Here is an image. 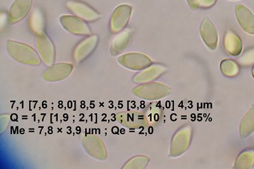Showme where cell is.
<instances>
[{
  "instance_id": "6da1fadb",
  "label": "cell",
  "mask_w": 254,
  "mask_h": 169,
  "mask_svg": "<svg viewBox=\"0 0 254 169\" xmlns=\"http://www.w3.org/2000/svg\"><path fill=\"white\" fill-rule=\"evenodd\" d=\"M7 49L10 55L20 63L33 65L40 64L41 60L37 53L28 45L8 41Z\"/></svg>"
},
{
  "instance_id": "7a4b0ae2",
  "label": "cell",
  "mask_w": 254,
  "mask_h": 169,
  "mask_svg": "<svg viewBox=\"0 0 254 169\" xmlns=\"http://www.w3.org/2000/svg\"><path fill=\"white\" fill-rule=\"evenodd\" d=\"M171 92L169 86L159 83L140 85L133 90V93L136 96L147 100H160L169 95Z\"/></svg>"
},
{
  "instance_id": "3957f363",
  "label": "cell",
  "mask_w": 254,
  "mask_h": 169,
  "mask_svg": "<svg viewBox=\"0 0 254 169\" xmlns=\"http://www.w3.org/2000/svg\"><path fill=\"white\" fill-rule=\"evenodd\" d=\"M191 138L192 129L190 126L179 129L172 139L170 156L176 158L182 155L189 148Z\"/></svg>"
},
{
  "instance_id": "277c9868",
  "label": "cell",
  "mask_w": 254,
  "mask_h": 169,
  "mask_svg": "<svg viewBox=\"0 0 254 169\" xmlns=\"http://www.w3.org/2000/svg\"><path fill=\"white\" fill-rule=\"evenodd\" d=\"M119 62L127 69L139 71L147 68L152 64V61L142 53H130L120 56Z\"/></svg>"
},
{
  "instance_id": "5b68a950",
  "label": "cell",
  "mask_w": 254,
  "mask_h": 169,
  "mask_svg": "<svg viewBox=\"0 0 254 169\" xmlns=\"http://www.w3.org/2000/svg\"><path fill=\"white\" fill-rule=\"evenodd\" d=\"M131 13V8L128 4L118 6L113 12L110 19L111 32L118 33L122 31L128 24Z\"/></svg>"
},
{
  "instance_id": "8992f818",
  "label": "cell",
  "mask_w": 254,
  "mask_h": 169,
  "mask_svg": "<svg viewBox=\"0 0 254 169\" xmlns=\"http://www.w3.org/2000/svg\"><path fill=\"white\" fill-rule=\"evenodd\" d=\"M66 6L76 16L86 20V21H96L101 17V15L94 9L82 2L71 0V1L67 2Z\"/></svg>"
},
{
  "instance_id": "52a82bcc",
  "label": "cell",
  "mask_w": 254,
  "mask_h": 169,
  "mask_svg": "<svg viewBox=\"0 0 254 169\" xmlns=\"http://www.w3.org/2000/svg\"><path fill=\"white\" fill-rule=\"evenodd\" d=\"M118 120L122 125L131 129L145 128L149 125L146 116L134 112L120 113L118 116Z\"/></svg>"
},
{
  "instance_id": "ba28073f",
  "label": "cell",
  "mask_w": 254,
  "mask_h": 169,
  "mask_svg": "<svg viewBox=\"0 0 254 169\" xmlns=\"http://www.w3.org/2000/svg\"><path fill=\"white\" fill-rule=\"evenodd\" d=\"M37 48L45 64L51 65L55 59V49L52 41L44 32L38 35Z\"/></svg>"
},
{
  "instance_id": "9c48e42d",
  "label": "cell",
  "mask_w": 254,
  "mask_h": 169,
  "mask_svg": "<svg viewBox=\"0 0 254 169\" xmlns=\"http://www.w3.org/2000/svg\"><path fill=\"white\" fill-rule=\"evenodd\" d=\"M60 22L64 28L74 35H89L91 33L88 25L78 17L64 15L60 18Z\"/></svg>"
},
{
  "instance_id": "30bf717a",
  "label": "cell",
  "mask_w": 254,
  "mask_h": 169,
  "mask_svg": "<svg viewBox=\"0 0 254 169\" xmlns=\"http://www.w3.org/2000/svg\"><path fill=\"white\" fill-rule=\"evenodd\" d=\"M32 1V0H15L9 12V23H17L24 19L30 10Z\"/></svg>"
},
{
  "instance_id": "8fae6325",
  "label": "cell",
  "mask_w": 254,
  "mask_h": 169,
  "mask_svg": "<svg viewBox=\"0 0 254 169\" xmlns=\"http://www.w3.org/2000/svg\"><path fill=\"white\" fill-rule=\"evenodd\" d=\"M99 38L96 35L86 38L76 46L74 58L76 62H81L94 51L98 43Z\"/></svg>"
},
{
  "instance_id": "7c38bea8",
  "label": "cell",
  "mask_w": 254,
  "mask_h": 169,
  "mask_svg": "<svg viewBox=\"0 0 254 169\" xmlns=\"http://www.w3.org/2000/svg\"><path fill=\"white\" fill-rule=\"evenodd\" d=\"M236 16L240 26L246 32L254 35V15L246 6L238 4L235 7Z\"/></svg>"
},
{
  "instance_id": "4fadbf2b",
  "label": "cell",
  "mask_w": 254,
  "mask_h": 169,
  "mask_svg": "<svg viewBox=\"0 0 254 169\" xmlns=\"http://www.w3.org/2000/svg\"><path fill=\"white\" fill-rule=\"evenodd\" d=\"M200 35L204 42L208 48L213 50L217 48V43H218V35H217L216 29L210 20L206 19L201 23Z\"/></svg>"
},
{
  "instance_id": "5bb4252c",
  "label": "cell",
  "mask_w": 254,
  "mask_h": 169,
  "mask_svg": "<svg viewBox=\"0 0 254 169\" xmlns=\"http://www.w3.org/2000/svg\"><path fill=\"white\" fill-rule=\"evenodd\" d=\"M73 66L69 64H59L50 67L44 72L45 80L58 81L67 78L72 73Z\"/></svg>"
},
{
  "instance_id": "9a60e30c",
  "label": "cell",
  "mask_w": 254,
  "mask_h": 169,
  "mask_svg": "<svg viewBox=\"0 0 254 169\" xmlns=\"http://www.w3.org/2000/svg\"><path fill=\"white\" fill-rule=\"evenodd\" d=\"M166 67L161 65H154L153 66L138 73L134 76L135 83H146L160 78L166 71Z\"/></svg>"
},
{
  "instance_id": "2e32d148",
  "label": "cell",
  "mask_w": 254,
  "mask_h": 169,
  "mask_svg": "<svg viewBox=\"0 0 254 169\" xmlns=\"http://www.w3.org/2000/svg\"><path fill=\"white\" fill-rule=\"evenodd\" d=\"M224 44L227 52L231 55L238 56L242 52V41L233 31H227L224 37Z\"/></svg>"
},
{
  "instance_id": "e0dca14e",
  "label": "cell",
  "mask_w": 254,
  "mask_h": 169,
  "mask_svg": "<svg viewBox=\"0 0 254 169\" xmlns=\"http://www.w3.org/2000/svg\"><path fill=\"white\" fill-rule=\"evenodd\" d=\"M131 38V33L129 30L120 33L113 41L111 46V52L113 55H117L122 53L128 46Z\"/></svg>"
},
{
  "instance_id": "ac0fdd59",
  "label": "cell",
  "mask_w": 254,
  "mask_h": 169,
  "mask_svg": "<svg viewBox=\"0 0 254 169\" xmlns=\"http://www.w3.org/2000/svg\"><path fill=\"white\" fill-rule=\"evenodd\" d=\"M254 132V106L243 118L240 126V135L244 138L251 136Z\"/></svg>"
},
{
  "instance_id": "d6986e66",
  "label": "cell",
  "mask_w": 254,
  "mask_h": 169,
  "mask_svg": "<svg viewBox=\"0 0 254 169\" xmlns=\"http://www.w3.org/2000/svg\"><path fill=\"white\" fill-rule=\"evenodd\" d=\"M29 26L33 32L40 35L44 32L45 18L42 11L35 8L29 17Z\"/></svg>"
},
{
  "instance_id": "ffe728a7",
  "label": "cell",
  "mask_w": 254,
  "mask_h": 169,
  "mask_svg": "<svg viewBox=\"0 0 254 169\" xmlns=\"http://www.w3.org/2000/svg\"><path fill=\"white\" fill-rule=\"evenodd\" d=\"M254 165V150L248 149L240 153L236 160L235 169H250Z\"/></svg>"
},
{
  "instance_id": "44dd1931",
  "label": "cell",
  "mask_w": 254,
  "mask_h": 169,
  "mask_svg": "<svg viewBox=\"0 0 254 169\" xmlns=\"http://www.w3.org/2000/svg\"><path fill=\"white\" fill-rule=\"evenodd\" d=\"M221 70L224 76L232 78L239 73V66L232 60H225L221 62Z\"/></svg>"
},
{
  "instance_id": "7402d4cb",
  "label": "cell",
  "mask_w": 254,
  "mask_h": 169,
  "mask_svg": "<svg viewBox=\"0 0 254 169\" xmlns=\"http://www.w3.org/2000/svg\"><path fill=\"white\" fill-rule=\"evenodd\" d=\"M148 158L144 156H138L131 159L124 168L127 169H144L149 163Z\"/></svg>"
},
{
  "instance_id": "603a6c76",
  "label": "cell",
  "mask_w": 254,
  "mask_h": 169,
  "mask_svg": "<svg viewBox=\"0 0 254 169\" xmlns=\"http://www.w3.org/2000/svg\"><path fill=\"white\" fill-rule=\"evenodd\" d=\"M149 107L146 116L147 120L151 124L157 123L160 119V114L162 112L160 106L158 104H153L149 106Z\"/></svg>"
},
{
  "instance_id": "cb8c5ba5",
  "label": "cell",
  "mask_w": 254,
  "mask_h": 169,
  "mask_svg": "<svg viewBox=\"0 0 254 169\" xmlns=\"http://www.w3.org/2000/svg\"><path fill=\"white\" fill-rule=\"evenodd\" d=\"M240 62L243 65H251L254 63V49L247 51L240 58Z\"/></svg>"
},
{
  "instance_id": "d4e9b609",
  "label": "cell",
  "mask_w": 254,
  "mask_h": 169,
  "mask_svg": "<svg viewBox=\"0 0 254 169\" xmlns=\"http://www.w3.org/2000/svg\"><path fill=\"white\" fill-rule=\"evenodd\" d=\"M216 0H200L199 5L201 8H209L214 5Z\"/></svg>"
},
{
  "instance_id": "484cf974",
  "label": "cell",
  "mask_w": 254,
  "mask_h": 169,
  "mask_svg": "<svg viewBox=\"0 0 254 169\" xmlns=\"http://www.w3.org/2000/svg\"><path fill=\"white\" fill-rule=\"evenodd\" d=\"M187 1L190 8L196 9L199 7L200 0H187Z\"/></svg>"
},
{
  "instance_id": "4316f807",
  "label": "cell",
  "mask_w": 254,
  "mask_h": 169,
  "mask_svg": "<svg viewBox=\"0 0 254 169\" xmlns=\"http://www.w3.org/2000/svg\"><path fill=\"white\" fill-rule=\"evenodd\" d=\"M253 77L254 78V68L253 69Z\"/></svg>"
}]
</instances>
